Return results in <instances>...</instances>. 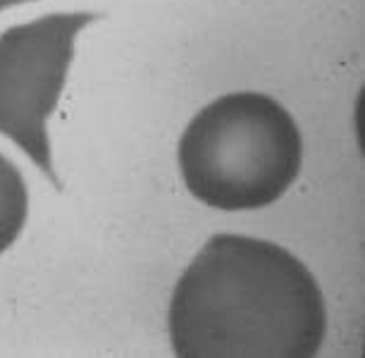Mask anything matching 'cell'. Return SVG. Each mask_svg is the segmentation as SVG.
Masks as SVG:
<instances>
[{"label":"cell","mask_w":365,"mask_h":358,"mask_svg":"<svg viewBox=\"0 0 365 358\" xmlns=\"http://www.w3.org/2000/svg\"><path fill=\"white\" fill-rule=\"evenodd\" d=\"M24 3H34V0H0V12L5 8H12V5H24Z\"/></svg>","instance_id":"5"},{"label":"cell","mask_w":365,"mask_h":358,"mask_svg":"<svg viewBox=\"0 0 365 358\" xmlns=\"http://www.w3.org/2000/svg\"><path fill=\"white\" fill-rule=\"evenodd\" d=\"M93 19V12H53L0 34V134L15 141L58 189L46 125L63 96L77 34Z\"/></svg>","instance_id":"3"},{"label":"cell","mask_w":365,"mask_h":358,"mask_svg":"<svg viewBox=\"0 0 365 358\" xmlns=\"http://www.w3.org/2000/svg\"><path fill=\"white\" fill-rule=\"evenodd\" d=\"M168 325L182 358H311L325 342L327 308L294 253L215 234L179 277Z\"/></svg>","instance_id":"1"},{"label":"cell","mask_w":365,"mask_h":358,"mask_svg":"<svg viewBox=\"0 0 365 358\" xmlns=\"http://www.w3.org/2000/svg\"><path fill=\"white\" fill-rule=\"evenodd\" d=\"M29 191L15 163L0 153V253H5L24 230Z\"/></svg>","instance_id":"4"},{"label":"cell","mask_w":365,"mask_h":358,"mask_svg":"<svg viewBox=\"0 0 365 358\" xmlns=\"http://www.w3.org/2000/svg\"><path fill=\"white\" fill-rule=\"evenodd\" d=\"M303 143L296 120L265 93H227L205 106L179 141V170L198 201L258 210L296 182Z\"/></svg>","instance_id":"2"}]
</instances>
